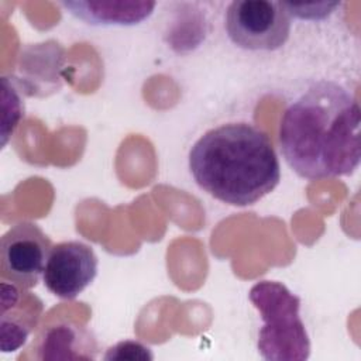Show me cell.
<instances>
[{
    "instance_id": "7c38bea8",
    "label": "cell",
    "mask_w": 361,
    "mask_h": 361,
    "mask_svg": "<svg viewBox=\"0 0 361 361\" xmlns=\"http://www.w3.org/2000/svg\"><path fill=\"white\" fill-rule=\"evenodd\" d=\"M148 350L149 348H147L145 345H142L141 343H137V341H121V343H117L116 345L110 347L107 354L104 355V358L106 360H113V358H116V360L152 358V354H149Z\"/></svg>"
},
{
    "instance_id": "8992f818",
    "label": "cell",
    "mask_w": 361,
    "mask_h": 361,
    "mask_svg": "<svg viewBox=\"0 0 361 361\" xmlns=\"http://www.w3.org/2000/svg\"><path fill=\"white\" fill-rule=\"evenodd\" d=\"M97 257L93 248L80 241H62L52 245L42 281L47 289L61 299H73L97 275Z\"/></svg>"
},
{
    "instance_id": "52a82bcc",
    "label": "cell",
    "mask_w": 361,
    "mask_h": 361,
    "mask_svg": "<svg viewBox=\"0 0 361 361\" xmlns=\"http://www.w3.org/2000/svg\"><path fill=\"white\" fill-rule=\"evenodd\" d=\"M1 298V348L14 351L24 344L37 324L41 312V300L14 283L3 282Z\"/></svg>"
},
{
    "instance_id": "277c9868",
    "label": "cell",
    "mask_w": 361,
    "mask_h": 361,
    "mask_svg": "<svg viewBox=\"0 0 361 361\" xmlns=\"http://www.w3.org/2000/svg\"><path fill=\"white\" fill-rule=\"evenodd\" d=\"M224 27L233 44L248 51H275L290 34V16L282 1L234 0Z\"/></svg>"
},
{
    "instance_id": "8fae6325",
    "label": "cell",
    "mask_w": 361,
    "mask_h": 361,
    "mask_svg": "<svg viewBox=\"0 0 361 361\" xmlns=\"http://www.w3.org/2000/svg\"><path fill=\"white\" fill-rule=\"evenodd\" d=\"M289 16L298 17L300 20H322L330 16L336 7H338V3H310V4H295V3H283Z\"/></svg>"
},
{
    "instance_id": "7a4b0ae2",
    "label": "cell",
    "mask_w": 361,
    "mask_h": 361,
    "mask_svg": "<svg viewBox=\"0 0 361 361\" xmlns=\"http://www.w3.org/2000/svg\"><path fill=\"white\" fill-rule=\"evenodd\" d=\"M189 171L202 190L231 206L257 203L281 180L271 140L248 123L206 131L189 151Z\"/></svg>"
},
{
    "instance_id": "5b68a950",
    "label": "cell",
    "mask_w": 361,
    "mask_h": 361,
    "mask_svg": "<svg viewBox=\"0 0 361 361\" xmlns=\"http://www.w3.org/2000/svg\"><path fill=\"white\" fill-rule=\"evenodd\" d=\"M52 250L51 238L31 221L13 226L0 244V269L3 281L23 289L37 286Z\"/></svg>"
},
{
    "instance_id": "6da1fadb",
    "label": "cell",
    "mask_w": 361,
    "mask_h": 361,
    "mask_svg": "<svg viewBox=\"0 0 361 361\" xmlns=\"http://www.w3.org/2000/svg\"><path fill=\"white\" fill-rule=\"evenodd\" d=\"M360 126L358 102L344 86L314 82L282 116L283 158L309 180L350 175L361 159Z\"/></svg>"
},
{
    "instance_id": "9c48e42d",
    "label": "cell",
    "mask_w": 361,
    "mask_h": 361,
    "mask_svg": "<svg viewBox=\"0 0 361 361\" xmlns=\"http://www.w3.org/2000/svg\"><path fill=\"white\" fill-rule=\"evenodd\" d=\"M42 360H93L97 350L90 333L72 323H59L51 326L41 341Z\"/></svg>"
},
{
    "instance_id": "3957f363",
    "label": "cell",
    "mask_w": 361,
    "mask_h": 361,
    "mask_svg": "<svg viewBox=\"0 0 361 361\" xmlns=\"http://www.w3.org/2000/svg\"><path fill=\"white\" fill-rule=\"evenodd\" d=\"M248 296L262 319L257 340L259 355L268 361L307 360L310 340L299 314L300 299L276 281L257 282Z\"/></svg>"
},
{
    "instance_id": "30bf717a",
    "label": "cell",
    "mask_w": 361,
    "mask_h": 361,
    "mask_svg": "<svg viewBox=\"0 0 361 361\" xmlns=\"http://www.w3.org/2000/svg\"><path fill=\"white\" fill-rule=\"evenodd\" d=\"M3 120H1V145L4 147L24 116V102L13 78L3 76Z\"/></svg>"
},
{
    "instance_id": "ba28073f",
    "label": "cell",
    "mask_w": 361,
    "mask_h": 361,
    "mask_svg": "<svg viewBox=\"0 0 361 361\" xmlns=\"http://www.w3.org/2000/svg\"><path fill=\"white\" fill-rule=\"evenodd\" d=\"M76 18L92 25H134L147 20L157 3L145 0H99L62 1Z\"/></svg>"
}]
</instances>
